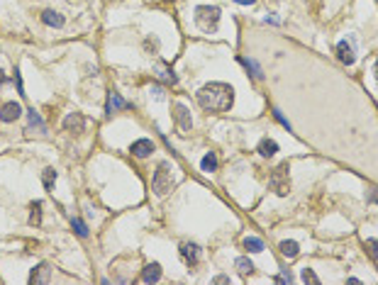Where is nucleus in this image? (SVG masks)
<instances>
[{"label": "nucleus", "instance_id": "f257e3e1", "mask_svg": "<svg viewBox=\"0 0 378 285\" xmlns=\"http://www.w3.org/2000/svg\"><path fill=\"white\" fill-rule=\"evenodd\" d=\"M198 102L208 112H227L234 102V90L227 83H208L198 90Z\"/></svg>", "mask_w": 378, "mask_h": 285}, {"label": "nucleus", "instance_id": "f03ea898", "mask_svg": "<svg viewBox=\"0 0 378 285\" xmlns=\"http://www.w3.org/2000/svg\"><path fill=\"white\" fill-rule=\"evenodd\" d=\"M195 24L200 27L203 32H215L217 24H220V10L217 8H210V5H200L195 8Z\"/></svg>", "mask_w": 378, "mask_h": 285}, {"label": "nucleus", "instance_id": "7ed1b4c3", "mask_svg": "<svg viewBox=\"0 0 378 285\" xmlns=\"http://www.w3.org/2000/svg\"><path fill=\"white\" fill-rule=\"evenodd\" d=\"M152 188H154L156 195H166L168 190L173 188V175H171V166H168L166 161H161V164L156 166L154 178H152Z\"/></svg>", "mask_w": 378, "mask_h": 285}, {"label": "nucleus", "instance_id": "20e7f679", "mask_svg": "<svg viewBox=\"0 0 378 285\" xmlns=\"http://www.w3.org/2000/svg\"><path fill=\"white\" fill-rule=\"evenodd\" d=\"M268 186L271 190H276V195H288L290 193V175H288V164H281L273 168V173L268 175Z\"/></svg>", "mask_w": 378, "mask_h": 285}, {"label": "nucleus", "instance_id": "39448f33", "mask_svg": "<svg viewBox=\"0 0 378 285\" xmlns=\"http://www.w3.org/2000/svg\"><path fill=\"white\" fill-rule=\"evenodd\" d=\"M173 120H176L181 134H188L190 127H193V120H190V110L186 108V105H181V102H176V105H173Z\"/></svg>", "mask_w": 378, "mask_h": 285}, {"label": "nucleus", "instance_id": "423d86ee", "mask_svg": "<svg viewBox=\"0 0 378 285\" xmlns=\"http://www.w3.org/2000/svg\"><path fill=\"white\" fill-rule=\"evenodd\" d=\"M178 251H181V258L188 263V266H195V263L200 261V249H198V244H193V241H183Z\"/></svg>", "mask_w": 378, "mask_h": 285}, {"label": "nucleus", "instance_id": "0eeeda50", "mask_svg": "<svg viewBox=\"0 0 378 285\" xmlns=\"http://www.w3.org/2000/svg\"><path fill=\"white\" fill-rule=\"evenodd\" d=\"M337 59L342 61V64L351 66L356 61V54H354V44L346 42V39H342V42L337 44Z\"/></svg>", "mask_w": 378, "mask_h": 285}, {"label": "nucleus", "instance_id": "6e6552de", "mask_svg": "<svg viewBox=\"0 0 378 285\" xmlns=\"http://www.w3.org/2000/svg\"><path fill=\"white\" fill-rule=\"evenodd\" d=\"M64 129L71 132V134H81V132L86 129V120H83V115H81V112H71V115H66V120H64Z\"/></svg>", "mask_w": 378, "mask_h": 285}, {"label": "nucleus", "instance_id": "1a4fd4ad", "mask_svg": "<svg viewBox=\"0 0 378 285\" xmlns=\"http://www.w3.org/2000/svg\"><path fill=\"white\" fill-rule=\"evenodd\" d=\"M130 151H132V156H137V159H146V156L154 153V142H152V139H137V142L130 146Z\"/></svg>", "mask_w": 378, "mask_h": 285}, {"label": "nucleus", "instance_id": "9d476101", "mask_svg": "<svg viewBox=\"0 0 378 285\" xmlns=\"http://www.w3.org/2000/svg\"><path fill=\"white\" fill-rule=\"evenodd\" d=\"M20 115H22V108H20V102H5V105L0 108V120H3V122H15V120H20Z\"/></svg>", "mask_w": 378, "mask_h": 285}, {"label": "nucleus", "instance_id": "9b49d317", "mask_svg": "<svg viewBox=\"0 0 378 285\" xmlns=\"http://www.w3.org/2000/svg\"><path fill=\"white\" fill-rule=\"evenodd\" d=\"M39 132V134H44L46 132V124H44V120L39 117V112L37 110H27V132Z\"/></svg>", "mask_w": 378, "mask_h": 285}, {"label": "nucleus", "instance_id": "f8f14e48", "mask_svg": "<svg viewBox=\"0 0 378 285\" xmlns=\"http://www.w3.org/2000/svg\"><path fill=\"white\" fill-rule=\"evenodd\" d=\"M49 271H52V268H49L46 263H39L32 273H30V283L32 285H46L49 283Z\"/></svg>", "mask_w": 378, "mask_h": 285}, {"label": "nucleus", "instance_id": "ddd939ff", "mask_svg": "<svg viewBox=\"0 0 378 285\" xmlns=\"http://www.w3.org/2000/svg\"><path fill=\"white\" fill-rule=\"evenodd\" d=\"M127 108V102H124L117 93H108V100H105V115L110 117L112 112H120V110Z\"/></svg>", "mask_w": 378, "mask_h": 285}, {"label": "nucleus", "instance_id": "4468645a", "mask_svg": "<svg viewBox=\"0 0 378 285\" xmlns=\"http://www.w3.org/2000/svg\"><path fill=\"white\" fill-rule=\"evenodd\" d=\"M159 278H161V266H159V263L144 266V271H142V280H144V283H156Z\"/></svg>", "mask_w": 378, "mask_h": 285}, {"label": "nucleus", "instance_id": "2eb2a0df", "mask_svg": "<svg viewBox=\"0 0 378 285\" xmlns=\"http://www.w3.org/2000/svg\"><path fill=\"white\" fill-rule=\"evenodd\" d=\"M156 76L161 78L164 83H171V86H176V83H178L176 73H173V71H171L166 64H156Z\"/></svg>", "mask_w": 378, "mask_h": 285}, {"label": "nucleus", "instance_id": "dca6fc26", "mask_svg": "<svg viewBox=\"0 0 378 285\" xmlns=\"http://www.w3.org/2000/svg\"><path fill=\"white\" fill-rule=\"evenodd\" d=\"M239 64L244 66L246 71H251V76H254L256 81H261V78H264V71H261V66L256 64L254 59H246V56H239Z\"/></svg>", "mask_w": 378, "mask_h": 285}, {"label": "nucleus", "instance_id": "f3484780", "mask_svg": "<svg viewBox=\"0 0 378 285\" xmlns=\"http://www.w3.org/2000/svg\"><path fill=\"white\" fill-rule=\"evenodd\" d=\"M276 151H278V144L273 142V139H261L259 142V153L261 156H266V159H271V156H276Z\"/></svg>", "mask_w": 378, "mask_h": 285}, {"label": "nucleus", "instance_id": "a211bd4d", "mask_svg": "<svg viewBox=\"0 0 378 285\" xmlns=\"http://www.w3.org/2000/svg\"><path fill=\"white\" fill-rule=\"evenodd\" d=\"M42 22L49 24V27H64V17H61L59 12H54V10H44V12H42Z\"/></svg>", "mask_w": 378, "mask_h": 285}, {"label": "nucleus", "instance_id": "6ab92c4d", "mask_svg": "<svg viewBox=\"0 0 378 285\" xmlns=\"http://www.w3.org/2000/svg\"><path fill=\"white\" fill-rule=\"evenodd\" d=\"M281 253L286 256V258H295L298 253H300V246H298V241H281Z\"/></svg>", "mask_w": 378, "mask_h": 285}, {"label": "nucleus", "instance_id": "aec40b11", "mask_svg": "<svg viewBox=\"0 0 378 285\" xmlns=\"http://www.w3.org/2000/svg\"><path fill=\"white\" fill-rule=\"evenodd\" d=\"M234 266H237V271H239L242 275H251V273H254V263L249 261L246 256H239V258L234 261Z\"/></svg>", "mask_w": 378, "mask_h": 285}, {"label": "nucleus", "instance_id": "412c9836", "mask_svg": "<svg viewBox=\"0 0 378 285\" xmlns=\"http://www.w3.org/2000/svg\"><path fill=\"white\" fill-rule=\"evenodd\" d=\"M244 249L246 251H251V253H259V251H264V241L259 239V237H246Z\"/></svg>", "mask_w": 378, "mask_h": 285}, {"label": "nucleus", "instance_id": "4be33fe9", "mask_svg": "<svg viewBox=\"0 0 378 285\" xmlns=\"http://www.w3.org/2000/svg\"><path fill=\"white\" fill-rule=\"evenodd\" d=\"M30 224H42V202L37 200V202H32V208H30Z\"/></svg>", "mask_w": 378, "mask_h": 285}, {"label": "nucleus", "instance_id": "5701e85b", "mask_svg": "<svg viewBox=\"0 0 378 285\" xmlns=\"http://www.w3.org/2000/svg\"><path fill=\"white\" fill-rule=\"evenodd\" d=\"M200 168L203 171H208V173H210V171H215V168H217V156H215V153H205V156H203V161H200Z\"/></svg>", "mask_w": 378, "mask_h": 285}, {"label": "nucleus", "instance_id": "b1692460", "mask_svg": "<svg viewBox=\"0 0 378 285\" xmlns=\"http://www.w3.org/2000/svg\"><path fill=\"white\" fill-rule=\"evenodd\" d=\"M364 249H366V253L373 261H378V239H366L364 241Z\"/></svg>", "mask_w": 378, "mask_h": 285}, {"label": "nucleus", "instance_id": "393cba45", "mask_svg": "<svg viewBox=\"0 0 378 285\" xmlns=\"http://www.w3.org/2000/svg\"><path fill=\"white\" fill-rule=\"evenodd\" d=\"M71 227H73V231H76L78 237H88V227H86V222H83V219L73 217V219H71Z\"/></svg>", "mask_w": 378, "mask_h": 285}, {"label": "nucleus", "instance_id": "a878e982", "mask_svg": "<svg viewBox=\"0 0 378 285\" xmlns=\"http://www.w3.org/2000/svg\"><path fill=\"white\" fill-rule=\"evenodd\" d=\"M42 180H44L46 190H52V188H54V180H56V171H54V168H46L44 175H42Z\"/></svg>", "mask_w": 378, "mask_h": 285}, {"label": "nucleus", "instance_id": "bb28decb", "mask_svg": "<svg viewBox=\"0 0 378 285\" xmlns=\"http://www.w3.org/2000/svg\"><path fill=\"white\" fill-rule=\"evenodd\" d=\"M144 51H146V54H156V51H159V39L146 37V39H144Z\"/></svg>", "mask_w": 378, "mask_h": 285}, {"label": "nucleus", "instance_id": "cd10ccee", "mask_svg": "<svg viewBox=\"0 0 378 285\" xmlns=\"http://www.w3.org/2000/svg\"><path fill=\"white\" fill-rule=\"evenodd\" d=\"M303 283H312V285H320V278H317V275L312 273L310 268H305V271H303Z\"/></svg>", "mask_w": 378, "mask_h": 285}, {"label": "nucleus", "instance_id": "c85d7f7f", "mask_svg": "<svg viewBox=\"0 0 378 285\" xmlns=\"http://www.w3.org/2000/svg\"><path fill=\"white\" fill-rule=\"evenodd\" d=\"M273 280H276V283H293V275H290V271H283V273L276 275Z\"/></svg>", "mask_w": 378, "mask_h": 285}, {"label": "nucleus", "instance_id": "c756f323", "mask_svg": "<svg viewBox=\"0 0 378 285\" xmlns=\"http://www.w3.org/2000/svg\"><path fill=\"white\" fill-rule=\"evenodd\" d=\"M273 117H276V120L281 122V124H283V127H286V129L290 132V122L286 120V117H283V112H281V110H273Z\"/></svg>", "mask_w": 378, "mask_h": 285}, {"label": "nucleus", "instance_id": "7c9ffc66", "mask_svg": "<svg viewBox=\"0 0 378 285\" xmlns=\"http://www.w3.org/2000/svg\"><path fill=\"white\" fill-rule=\"evenodd\" d=\"M15 83H17V90H20V95H27L22 88V76H20V71H15Z\"/></svg>", "mask_w": 378, "mask_h": 285}, {"label": "nucleus", "instance_id": "2f4dec72", "mask_svg": "<svg viewBox=\"0 0 378 285\" xmlns=\"http://www.w3.org/2000/svg\"><path fill=\"white\" fill-rule=\"evenodd\" d=\"M152 93H154L156 100H164V88H161V86H154V88H152Z\"/></svg>", "mask_w": 378, "mask_h": 285}, {"label": "nucleus", "instance_id": "473e14b6", "mask_svg": "<svg viewBox=\"0 0 378 285\" xmlns=\"http://www.w3.org/2000/svg\"><path fill=\"white\" fill-rule=\"evenodd\" d=\"M215 283H230V275H217Z\"/></svg>", "mask_w": 378, "mask_h": 285}, {"label": "nucleus", "instance_id": "72a5a7b5", "mask_svg": "<svg viewBox=\"0 0 378 285\" xmlns=\"http://www.w3.org/2000/svg\"><path fill=\"white\" fill-rule=\"evenodd\" d=\"M234 3H239V5H254L256 0H234Z\"/></svg>", "mask_w": 378, "mask_h": 285}, {"label": "nucleus", "instance_id": "f704fd0d", "mask_svg": "<svg viewBox=\"0 0 378 285\" xmlns=\"http://www.w3.org/2000/svg\"><path fill=\"white\" fill-rule=\"evenodd\" d=\"M3 83H5V76H3V71H0V86H3Z\"/></svg>", "mask_w": 378, "mask_h": 285}, {"label": "nucleus", "instance_id": "c9c22d12", "mask_svg": "<svg viewBox=\"0 0 378 285\" xmlns=\"http://www.w3.org/2000/svg\"><path fill=\"white\" fill-rule=\"evenodd\" d=\"M376 78H378V61H376Z\"/></svg>", "mask_w": 378, "mask_h": 285}]
</instances>
